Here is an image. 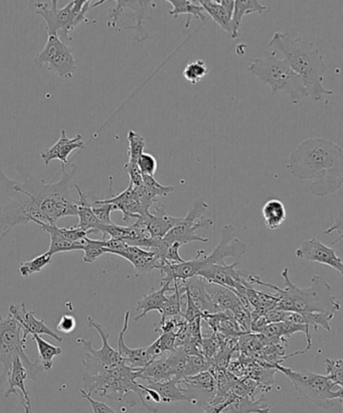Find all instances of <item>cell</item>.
<instances>
[{
  "mask_svg": "<svg viewBox=\"0 0 343 413\" xmlns=\"http://www.w3.org/2000/svg\"><path fill=\"white\" fill-rule=\"evenodd\" d=\"M129 6H130L132 13L131 15H127V16L135 18L136 25L135 27H126L124 29L135 30L136 36L134 39L139 42V43H143V42L146 41L150 37L146 30L144 29L143 23H144L145 20L149 18L148 8L152 6V1H129Z\"/></svg>",
  "mask_w": 343,
  "mask_h": 413,
  "instance_id": "f546056e",
  "label": "cell"
},
{
  "mask_svg": "<svg viewBox=\"0 0 343 413\" xmlns=\"http://www.w3.org/2000/svg\"><path fill=\"white\" fill-rule=\"evenodd\" d=\"M114 255L128 260L137 272V276L158 269L161 259L154 251L144 249L137 246L127 245L123 250L113 253Z\"/></svg>",
  "mask_w": 343,
  "mask_h": 413,
  "instance_id": "e0dca14e",
  "label": "cell"
},
{
  "mask_svg": "<svg viewBox=\"0 0 343 413\" xmlns=\"http://www.w3.org/2000/svg\"><path fill=\"white\" fill-rule=\"evenodd\" d=\"M154 211L136 219L141 226L144 227L150 236L154 239H162L180 222L182 218L171 217L166 214V209L161 203H155Z\"/></svg>",
  "mask_w": 343,
  "mask_h": 413,
  "instance_id": "2e32d148",
  "label": "cell"
},
{
  "mask_svg": "<svg viewBox=\"0 0 343 413\" xmlns=\"http://www.w3.org/2000/svg\"><path fill=\"white\" fill-rule=\"evenodd\" d=\"M51 6L46 2L35 4V13L41 16L46 22V29L49 36H56L63 43L69 44L72 41L70 32H72V8L74 1H70L63 8H58V1L51 0Z\"/></svg>",
  "mask_w": 343,
  "mask_h": 413,
  "instance_id": "7c38bea8",
  "label": "cell"
},
{
  "mask_svg": "<svg viewBox=\"0 0 343 413\" xmlns=\"http://www.w3.org/2000/svg\"><path fill=\"white\" fill-rule=\"evenodd\" d=\"M173 290H175V286L171 285V283H163L159 290L151 288L146 295H143L141 300H138L136 311L141 312V314L135 316L134 321H138L146 318L148 313L152 311L161 313L162 307L168 297L166 292H173Z\"/></svg>",
  "mask_w": 343,
  "mask_h": 413,
  "instance_id": "cb8c5ba5",
  "label": "cell"
},
{
  "mask_svg": "<svg viewBox=\"0 0 343 413\" xmlns=\"http://www.w3.org/2000/svg\"><path fill=\"white\" fill-rule=\"evenodd\" d=\"M83 248L84 251V262L86 264H92L101 255L105 254V248L103 245V240H93V239L88 238V236L84 239Z\"/></svg>",
  "mask_w": 343,
  "mask_h": 413,
  "instance_id": "ee69618b",
  "label": "cell"
},
{
  "mask_svg": "<svg viewBox=\"0 0 343 413\" xmlns=\"http://www.w3.org/2000/svg\"><path fill=\"white\" fill-rule=\"evenodd\" d=\"M268 46L273 51H280L283 60L301 78L307 96L314 101L328 104V97L332 90L323 86L326 67L323 55L312 42L301 37H292L284 32H275Z\"/></svg>",
  "mask_w": 343,
  "mask_h": 413,
  "instance_id": "7a4b0ae2",
  "label": "cell"
},
{
  "mask_svg": "<svg viewBox=\"0 0 343 413\" xmlns=\"http://www.w3.org/2000/svg\"><path fill=\"white\" fill-rule=\"evenodd\" d=\"M247 245L239 239L235 238V229L232 225H227L220 231V240L211 254H204V251L197 252L196 265L197 272L206 265L225 264L227 258L239 259L246 254Z\"/></svg>",
  "mask_w": 343,
  "mask_h": 413,
  "instance_id": "8fae6325",
  "label": "cell"
},
{
  "mask_svg": "<svg viewBox=\"0 0 343 413\" xmlns=\"http://www.w3.org/2000/svg\"><path fill=\"white\" fill-rule=\"evenodd\" d=\"M148 388L154 389L161 396V403L185 402L197 405L196 399L192 398L187 389L182 388L180 380L170 379L168 381L154 382L148 380Z\"/></svg>",
  "mask_w": 343,
  "mask_h": 413,
  "instance_id": "603a6c76",
  "label": "cell"
},
{
  "mask_svg": "<svg viewBox=\"0 0 343 413\" xmlns=\"http://www.w3.org/2000/svg\"><path fill=\"white\" fill-rule=\"evenodd\" d=\"M138 168H139L141 175H150L154 177L158 168V163L154 156L149 154H142V156L137 161Z\"/></svg>",
  "mask_w": 343,
  "mask_h": 413,
  "instance_id": "bcb514c9",
  "label": "cell"
},
{
  "mask_svg": "<svg viewBox=\"0 0 343 413\" xmlns=\"http://www.w3.org/2000/svg\"><path fill=\"white\" fill-rule=\"evenodd\" d=\"M288 273L289 269L282 271L285 288L265 283L259 276L252 274H250L246 281L251 285L255 283L274 290L276 292L274 295L277 297L275 309L279 311L298 314H328L331 316H335V314L340 311L339 300L335 297L330 285L326 283L325 279L319 276H313L309 288H301L291 281Z\"/></svg>",
  "mask_w": 343,
  "mask_h": 413,
  "instance_id": "3957f363",
  "label": "cell"
},
{
  "mask_svg": "<svg viewBox=\"0 0 343 413\" xmlns=\"http://www.w3.org/2000/svg\"><path fill=\"white\" fill-rule=\"evenodd\" d=\"M335 230H338V233L340 234V236H342V222L340 218L337 220V223H335V226H332L331 228L326 230V231L324 232V234L328 235V234H330L331 232L335 231Z\"/></svg>",
  "mask_w": 343,
  "mask_h": 413,
  "instance_id": "11a10c76",
  "label": "cell"
},
{
  "mask_svg": "<svg viewBox=\"0 0 343 413\" xmlns=\"http://www.w3.org/2000/svg\"><path fill=\"white\" fill-rule=\"evenodd\" d=\"M211 368V361L208 360L204 355L187 356V363H185L183 378L194 376V375L199 374V373L210 370Z\"/></svg>",
  "mask_w": 343,
  "mask_h": 413,
  "instance_id": "60d3db41",
  "label": "cell"
},
{
  "mask_svg": "<svg viewBox=\"0 0 343 413\" xmlns=\"http://www.w3.org/2000/svg\"><path fill=\"white\" fill-rule=\"evenodd\" d=\"M82 149H84L83 135H77L76 137L69 138L66 130H62L58 142L49 149L42 152L41 157L46 166H49V164L54 159H58L62 161V166H66L69 164L68 157L70 154L74 150Z\"/></svg>",
  "mask_w": 343,
  "mask_h": 413,
  "instance_id": "7402d4cb",
  "label": "cell"
},
{
  "mask_svg": "<svg viewBox=\"0 0 343 413\" xmlns=\"http://www.w3.org/2000/svg\"><path fill=\"white\" fill-rule=\"evenodd\" d=\"M296 257L305 259L310 262H316L328 265L333 269L343 274V264L342 259L337 257L333 248L328 247L318 239L312 238L305 240L299 248L296 250Z\"/></svg>",
  "mask_w": 343,
  "mask_h": 413,
  "instance_id": "5bb4252c",
  "label": "cell"
},
{
  "mask_svg": "<svg viewBox=\"0 0 343 413\" xmlns=\"http://www.w3.org/2000/svg\"><path fill=\"white\" fill-rule=\"evenodd\" d=\"M25 347L27 341L23 339V330L20 323L11 314L6 318L0 314V365L2 366L0 384L6 382L13 361L18 358L20 359L27 369L30 379L37 380L44 371L41 364L30 360L25 353Z\"/></svg>",
  "mask_w": 343,
  "mask_h": 413,
  "instance_id": "52a82bcc",
  "label": "cell"
},
{
  "mask_svg": "<svg viewBox=\"0 0 343 413\" xmlns=\"http://www.w3.org/2000/svg\"><path fill=\"white\" fill-rule=\"evenodd\" d=\"M49 71L63 79H70L77 71V63L69 44L63 43L48 63Z\"/></svg>",
  "mask_w": 343,
  "mask_h": 413,
  "instance_id": "d4e9b609",
  "label": "cell"
},
{
  "mask_svg": "<svg viewBox=\"0 0 343 413\" xmlns=\"http://www.w3.org/2000/svg\"><path fill=\"white\" fill-rule=\"evenodd\" d=\"M275 368L286 375L294 385L296 390L314 405L328 410L335 405V399L342 402L343 389L338 387L337 390H335L337 385L325 375L308 371H294L280 364H276Z\"/></svg>",
  "mask_w": 343,
  "mask_h": 413,
  "instance_id": "ba28073f",
  "label": "cell"
},
{
  "mask_svg": "<svg viewBox=\"0 0 343 413\" xmlns=\"http://www.w3.org/2000/svg\"><path fill=\"white\" fill-rule=\"evenodd\" d=\"M76 173V166L68 173L62 166V175L55 183L46 184L42 180L27 177L23 183L13 182L6 178L11 189L28 197L34 202L39 214V223L56 225L58 220L68 216H77L76 201L70 197V182Z\"/></svg>",
  "mask_w": 343,
  "mask_h": 413,
  "instance_id": "277c9868",
  "label": "cell"
},
{
  "mask_svg": "<svg viewBox=\"0 0 343 413\" xmlns=\"http://www.w3.org/2000/svg\"><path fill=\"white\" fill-rule=\"evenodd\" d=\"M265 225L269 230H277L283 225L287 218L285 206L280 199H269L262 208Z\"/></svg>",
  "mask_w": 343,
  "mask_h": 413,
  "instance_id": "1f68e13d",
  "label": "cell"
},
{
  "mask_svg": "<svg viewBox=\"0 0 343 413\" xmlns=\"http://www.w3.org/2000/svg\"><path fill=\"white\" fill-rule=\"evenodd\" d=\"M288 170L300 180H313L310 192L316 197L335 194L343 184V152L323 138H309L291 154Z\"/></svg>",
  "mask_w": 343,
  "mask_h": 413,
  "instance_id": "6da1fadb",
  "label": "cell"
},
{
  "mask_svg": "<svg viewBox=\"0 0 343 413\" xmlns=\"http://www.w3.org/2000/svg\"><path fill=\"white\" fill-rule=\"evenodd\" d=\"M63 42L56 36H49L46 46L41 53L35 57L34 64L37 68H42L44 64H48L51 58L58 51Z\"/></svg>",
  "mask_w": 343,
  "mask_h": 413,
  "instance_id": "b9f144b4",
  "label": "cell"
},
{
  "mask_svg": "<svg viewBox=\"0 0 343 413\" xmlns=\"http://www.w3.org/2000/svg\"><path fill=\"white\" fill-rule=\"evenodd\" d=\"M39 225L44 232L49 234V238H51V244H49L48 250V253L51 257L56 254V253L82 250V248H83V244H82L83 241L72 242V241L68 240L58 232V227H56V225L44 224V223H39Z\"/></svg>",
  "mask_w": 343,
  "mask_h": 413,
  "instance_id": "83f0119b",
  "label": "cell"
},
{
  "mask_svg": "<svg viewBox=\"0 0 343 413\" xmlns=\"http://www.w3.org/2000/svg\"><path fill=\"white\" fill-rule=\"evenodd\" d=\"M87 325L88 327L95 328L102 340V348L99 350L93 348L90 340H77V342L81 344L85 351L87 352L86 359L82 361V364L87 370H89V374H99V373L105 372V371L115 369V368L125 364L123 359L119 355L118 351L110 346V334L104 326L94 320L92 316L87 318Z\"/></svg>",
  "mask_w": 343,
  "mask_h": 413,
  "instance_id": "30bf717a",
  "label": "cell"
},
{
  "mask_svg": "<svg viewBox=\"0 0 343 413\" xmlns=\"http://www.w3.org/2000/svg\"><path fill=\"white\" fill-rule=\"evenodd\" d=\"M80 393H81L82 397L86 399L90 403L93 413H118L115 412L109 405H106L105 402L95 400V399L92 397L91 394L87 393L84 389H81Z\"/></svg>",
  "mask_w": 343,
  "mask_h": 413,
  "instance_id": "7dc6e473",
  "label": "cell"
},
{
  "mask_svg": "<svg viewBox=\"0 0 343 413\" xmlns=\"http://www.w3.org/2000/svg\"><path fill=\"white\" fill-rule=\"evenodd\" d=\"M168 2L173 6V9L169 11V15L175 18L180 15H187L196 20H206L204 9L197 0H168Z\"/></svg>",
  "mask_w": 343,
  "mask_h": 413,
  "instance_id": "e575fe53",
  "label": "cell"
},
{
  "mask_svg": "<svg viewBox=\"0 0 343 413\" xmlns=\"http://www.w3.org/2000/svg\"><path fill=\"white\" fill-rule=\"evenodd\" d=\"M182 244L177 242L171 244L170 246H168V249L166 250V253H164L162 260L173 264H182V262H185V260L182 259L180 255V248L182 247Z\"/></svg>",
  "mask_w": 343,
  "mask_h": 413,
  "instance_id": "c3c4849f",
  "label": "cell"
},
{
  "mask_svg": "<svg viewBox=\"0 0 343 413\" xmlns=\"http://www.w3.org/2000/svg\"><path fill=\"white\" fill-rule=\"evenodd\" d=\"M141 369H133L126 364L105 371L99 374L92 375L85 373L82 376L84 390L87 393H99L102 397L112 399L117 402L129 403L130 394H136L144 406V391L141 388L137 379H140Z\"/></svg>",
  "mask_w": 343,
  "mask_h": 413,
  "instance_id": "5b68a950",
  "label": "cell"
},
{
  "mask_svg": "<svg viewBox=\"0 0 343 413\" xmlns=\"http://www.w3.org/2000/svg\"><path fill=\"white\" fill-rule=\"evenodd\" d=\"M58 232H60L66 239L72 241V242H80V241H83L87 235H88L87 232L77 228L76 226L70 227V228H58Z\"/></svg>",
  "mask_w": 343,
  "mask_h": 413,
  "instance_id": "f907efd6",
  "label": "cell"
},
{
  "mask_svg": "<svg viewBox=\"0 0 343 413\" xmlns=\"http://www.w3.org/2000/svg\"><path fill=\"white\" fill-rule=\"evenodd\" d=\"M104 201L106 203L112 204L116 208V211H121L123 214V221L138 219L149 212L143 207L136 190L131 184H129V187L121 194L110 199H106Z\"/></svg>",
  "mask_w": 343,
  "mask_h": 413,
  "instance_id": "ac0fdd59",
  "label": "cell"
},
{
  "mask_svg": "<svg viewBox=\"0 0 343 413\" xmlns=\"http://www.w3.org/2000/svg\"><path fill=\"white\" fill-rule=\"evenodd\" d=\"M180 384L187 385L197 390L203 391L204 393L216 395L217 391V381H216L215 373L211 368L206 372L199 373L194 376L185 377L180 380Z\"/></svg>",
  "mask_w": 343,
  "mask_h": 413,
  "instance_id": "836d02e7",
  "label": "cell"
},
{
  "mask_svg": "<svg viewBox=\"0 0 343 413\" xmlns=\"http://www.w3.org/2000/svg\"><path fill=\"white\" fill-rule=\"evenodd\" d=\"M208 288L213 290V292H208L210 293L213 304L220 312H230L231 313L235 307L241 304V300L234 290L220 285H210V283H208Z\"/></svg>",
  "mask_w": 343,
  "mask_h": 413,
  "instance_id": "d6a6232c",
  "label": "cell"
},
{
  "mask_svg": "<svg viewBox=\"0 0 343 413\" xmlns=\"http://www.w3.org/2000/svg\"><path fill=\"white\" fill-rule=\"evenodd\" d=\"M208 74V68L203 60H196L189 62L183 70V76L192 85L201 82Z\"/></svg>",
  "mask_w": 343,
  "mask_h": 413,
  "instance_id": "f35d334b",
  "label": "cell"
},
{
  "mask_svg": "<svg viewBox=\"0 0 343 413\" xmlns=\"http://www.w3.org/2000/svg\"><path fill=\"white\" fill-rule=\"evenodd\" d=\"M156 341L158 343L163 354L166 352L170 353V352H173L175 350V334L173 332L163 333Z\"/></svg>",
  "mask_w": 343,
  "mask_h": 413,
  "instance_id": "816d5d0a",
  "label": "cell"
},
{
  "mask_svg": "<svg viewBox=\"0 0 343 413\" xmlns=\"http://www.w3.org/2000/svg\"><path fill=\"white\" fill-rule=\"evenodd\" d=\"M9 314L20 323L21 330H23V339L25 341H27L28 335H46L53 338L56 341L63 342V338L54 332L51 328H49L44 323V319L39 320L35 316L34 312L28 311L25 304H21L20 306L11 304Z\"/></svg>",
  "mask_w": 343,
  "mask_h": 413,
  "instance_id": "9a60e30c",
  "label": "cell"
},
{
  "mask_svg": "<svg viewBox=\"0 0 343 413\" xmlns=\"http://www.w3.org/2000/svg\"><path fill=\"white\" fill-rule=\"evenodd\" d=\"M249 72L257 77L263 84L271 88L272 94L284 92L290 96L293 104L308 97L301 78L283 58L277 57L275 51H264L262 57L256 58L249 65Z\"/></svg>",
  "mask_w": 343,
  "mask_h": 413,
  "instance_id": "8992f818",
  "label": "cell"
},
{
  "mask_svg": "<svg viewBox=\"0 0 343 413\" xmlns=\"http://www.w3.org/2000/svg\"><path fill=\"white\" fill-rule=\"evenodd\" d=\"M326 373L331 381L333 382L337 387L342 388L343 387V367L342 359L338 360H332V359H326L325 360Z\"/></svg>",
  "mask_w": 343,
  "mask_h": 413,
  "instance_id": "f6af8a7d",
  "label": "cell"
},
{
  "mask_svg": "<svg viewBox=\"0 0 343 413\" xmlns=\"http://www.w3.org/2000/svg\"><path fill=\"white\" fill-rule=\"evenodd\" d=\"M77 327V321L76 318L73 316H70V314H65L61 318L60 321H58V325H56V330L58 332L63 333L65 335L72 334L73 332H75Z\"/></svg>",
  "mask_w": 343,
  "mask_h": 413,
  "instance_id": "681fc988",
  "label": "cell"
},
{
  "mask_svg": "<svg viewBox=\"0 0 343 413\" xmlns=\"http://www.w3.org/2000/svg\"><path fill=\"white\" fill-rule=\"evenodd\" d=\"M28 378L27 371L23 366L20 358L13 361L11 369L9 371L8 377H7V383L8 388L4 393L6 397H8L11 394H18L20 396V403L23 405L25 413L32 412V402H30V395L27 388H25V381Z\"/></svg>",
  "mask_w": 343,
  "mask_h": 413,
  "instance_id": "d6986e66",
  "label": "cell"
},
{
  "mask_svg": "<svg viewBox=\"0 0 343 413\" xmlns=\"http://www.w3.org/2000/svg\"><path fill=\"white\" fill-rule=\"evenodd\" d=\"M92 211L99 222L103 225H112L111 213L116 211L112 204L106 203L104 199H95L91 202Z\"/></svg>",
  "mask_w": 343,
  "mask_h": 413,
  "instance_id": "7bdbcfd3",
  "label": "cell"
},
{
  "mask_svg": "<svg viewBox=\"0 0 343 413\" xmlns=\"http://www.w3.org/2000/svg\"><path fill=\"white\" fill-rule=\"evenodd\" d=\"M222 413H271V407L264 402V398L255 400L250 397L235 396Z\"/></svg>",
  "mask_w": 343,
  "mask_h": 413,
  "instance_id": "4dcf8cb0",
  "label": "cell"
},
{
  "mask_svg": "<svg viewBox=\"0 0 343 413\" xmlns=\"http://www.w3.org/2000/svg\"><path fill=\"white\" fill-rule=\"evenodd\" d=\"M266 9L267 6H264L259 0H236L231 20L232 39H238L239 27H241L244 16L254 13L262 15Z\"/></svg>",
  "mask_w": 343,
  "mask_h": 413,
  "instance_id": "4316f807",
  "label": "cell"
},
{
  "mask_svg": "<svg viewBox=\"0 0 343 413\" xmlns=\"http://www.w3.org/2000/svg\"><path fill=\"white\" fill-rule=\"evenodd\" d=\"M208 208V203L204 198L197 199L194 202L187 215L182 218L180 222L161 239L158 249L155 251L161 260L166 250L173 243L177 242L185 245V244L196 242V241L203 243L210 242L208 238H203L196 234L197 230L208 228L213 224V220L204 217Z\"/></svg>",
  "mask_w": 343,
  "mask_h": 413,
  "instance_id": "9c48e42d",
  "label": "cell"
},
{
  "mask_svg": "<svg viewBox=\"0 0 343 413\" xmlns=\"http://www.w3.org/2000/svg\"><path fill=\"white\" fill-rule=\"evenodd\" d=\"M129 319H130V312H126L125 316H124L123 328L120 332L118 342H117L118 343V353L128 367L133 368V369H143L146 367L148 364L154 360H152L148 353L147 348L131 349L127 346L124 337L128 331Z\"/></svg>",
  "mask_w": 343,
  "mask_h": 413,
  "instance_id": "44dd1931",
  "label": "cell"
},
{
  "mask_svg": "<svg viewBox=\"0 0 343 413\" xmlns=\"http://www.w3.org/2000/svg\"><path fill=\"white\" fill-rule=\"evenodd\" d=\"M140 379L154 382L168 381V380L175 379L169 357L163 358L161 356V358L148 364L146 367L141 369Z\"/></svg>",
  "mask_w": 343,
  "mask_h": 413,
  "instance_id": "f1b7e54d",
  "label": "cell"
},
{
  "mask_svg": "<svg viewBox=\"0 0 343 413\" xmlns=\"http://www.w3.org/2000/svg\"><path fill=\"white\" fill-rule=\"evenodd\" d=\"M199 4L203 6L204 13L211 16L216 23L232 36L231 20L225 13V8L220 6L218 0H199Z\"/></svg>",
  "mask_w": 343,
  "mask_h": 413,
  "instance_id": "d590c367",
  "label": "cell"
},
{
  "mask_svg": "<svg viewBox=\"0 0 343 413\" xmlns=\"http://www.w3.org/2000/svg\"><path fill=\"white\" fill-rule=\"evenodd\" d=\"M127 140H128L129 142L128 152H127L128 161L127 163L137 164L138 159L142 156V154H144L143 152H144L146 142H145V140L142 136L133 130L128 131Z\"/></svg>",
  "mask_w": 343,
  "mask_h": 413,
  "instance_id": "ab89813d",
  "label": "cell"
},
{
  "mask_svg": "<svg viewBox=\"0 0 343 413\" xmlns=\"http://www.w3.org/2000/svg\"><path fill=\"white\" fill-rule=\"evenodd\" d=\"M208 285L206 281L201 276H194V278L182 281L183 288H185V295L190 297L194 302V306L204 314H217L220 313L218 307L213 304L210 293L208 292Z\"/></svg>",
  "mask_w": 343,
  "mask_h": 413,
  "instance_id": "ffe728a7",
  "label": "cell"
},
{
  "mask_svg": "<svg viewBox=\"0 0 343 413\" xmlns=\"http://www.w3.org/2000/svg\"><path fill=\"white\" fill-rule=\"evenodd\" d=\"M238 261L232 264H211L206 265L203 269H199L197 276L203 278L210 285L223 286L239 293L245 290L246 286L249 285L246 278L241 276L238 271H236Z\"/></svg>",
  "mask_w": 343,
  "mask_h": 413,
  "instance_id": "4fadbf2b",
  "label": "cell"
},
{
  "mask_svg": "<svg viewBox=\"0 0 343 413\" xmlns=\"http://www.w3.org/2000/svg\"><path fill=\"white\" fill-rule=\"evenodd\" d=\"M220 6L225 8V13L229 16L230 20H232V13H234L235 1L234 0H218Z\"/></svg>",
  "mask_w": 343,
  "mask_h": 413,
  "instance_id": "db71d44e",
  "label": "cell"
},
{
  "mask_svg": "<svg viewBox=\"0 0 343 413\" xmlns=\"http://www.w3.org/2000/svg\"><path fill=\"white\" fill-rule=\"evenodd\" d=\"M74 187L77 190L80 198L79 201H76L77 216L79 217V223L76 227L88 234L97 233L102 224L98 221L92 211L90 196L88 192H82L79 185H75Z\"/></svg>",
  "mask_w": 343,
  "mask_h": 413,
  "instance_id": "484cf974",
  "label": "cell"
},
{
  "mask_svg": "<svg viewBox=\"0 0 343 413\" xmlns=\"http://www.w3.org/2000/svg\"><path fill=\"white\" fill-rule=\"evenodd\" d=\"M32 340L37 343V351H39V359L41 362L42 370L49 371L53 368V360L56 356L63 353V350L55 345L49 344L44 341L39 335H32Z\"/></svg>",
  "mask_w": 343,
  "mask_h": 413,
  "instance_id": "8d00e7d4",
  "label": "cell"
},
{
  "mask_svg": "<svg viewBox=\"0 0 343 413\" xmlns=\"http://www.w3.org/2000/svg\"><path fill=\"white\" fill-rule=\"evenodd\" d=\"M236 396V395H235ZM234 396V397H235ZM234 397L230 399V400L225 401L224 403H220V405H204L203 409L204 410V413H222L223 410L227 407V405L231 403V401ZM175 413H183V412H175Z\"/></svg>",
  "mask_w": 343,
  "mask_h": 413,
  "instance_id": "f5cc1de1",
  "label": "cell"
},
{
  "mask_svg": "<svg viewBox=\"0 0 343 413\" xmlns=\"http://www.w3.org/2000/svg\"><path fill=\"white\" fill-rule=\"evenodd\" d=\"M51 255L49 254L48 251L44 254L39 255L34 258V259L28 260V261L21 262L18 266V272L23 278L32 276V274L39 273L44 267L51 261Z\"/></svg>",
  "mask_w": 343,
  "mask_h": 413,
  "instance_id": "74e56055",
  "label": "cell"
}]
</instances>
